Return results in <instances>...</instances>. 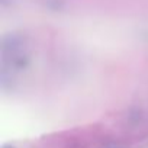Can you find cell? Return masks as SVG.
Returning <instances> with one entry per match:
<instances>
[{
  "instance_id": "6da1fadb",
  "label": "cell",
  "mask_w": 148,
  "mask_h": 148,
  "mask_svg": "<svg viewBox=\"0 0 148 148\" xmlns=\"http://www.w3.org/2000/svg\"><path fill=\"white\" fill-rule=\"evenodd\" d=\"M3 148H13V147H8V145H6V147H3Z\"/></svg>"
}]
</instances>
